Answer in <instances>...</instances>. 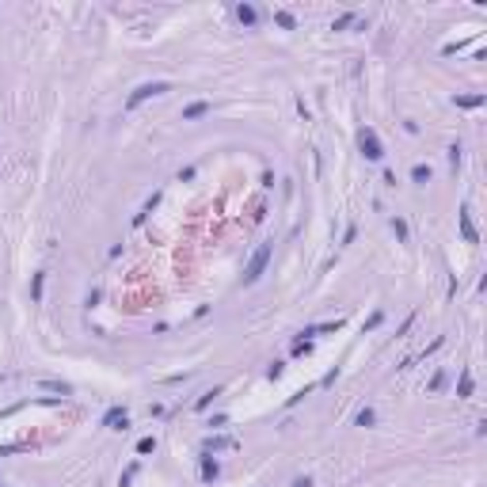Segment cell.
<instances>
[{
  "mask_svg": "<svg viewBox=\"0 0 487 487\" xmlns=\"http://www.w3.org/2000/svg\"><path fill=\"white\" fill-rule=\"evenodd\" d=\"M267 259H271V244H263L255 255H251V263H247V271H244V282L247 286H255L259 278H263V267H267Z\"/></svg>",
  "mask_w": 487,
  "mask_h": 487,
  "instance_id": "cell-1",
  "label": "cell"
},
{
  "mask_svg": "<svg viewBox=\"0 0 487 487\" xmlns=\"http://www.w3.org/2000/svg\"><path fill=\"white\" fill-rule=\"evenodd\" d=\"M164 91H168V84H164V80H160V84H141L137 91H133V95H129V103H126V107H137L141 99H149V95H164Z\"/></svg>",
  "mask_w": 487,
  "mask_h": 487,
  "instance_id": "cell-2",
  "label": "cell"
},
{
  "mask_svg": "<svg viewBox=\"0 0 487 487\" xmlns=\"http://www.w3.org/2000/svg\"><path fill=\"white\" fill-rule=\"evenodd\" d=\"M362 152H365L369 160H381V141H377V133H373V129H365V133H362Z\"/></svg>",
  "mask_w": 487,
  "mask_h": 487,
  "instance_id": "cell-3",
  "label": "cell"
},
{
  "mask_svg": "<svg viewBox=\"0 0 487 487\" xmlns=\"http://www.w3.org/2000/svg\"><path fill=\"white\" fill-rule=\"evenodd\" d=\"M126 423H129V415L122 411V407H111L107 419H103V426H111V430H126Z\"/></svg>",
  "mask_w": 487,
  "mask_h": 487,
  "instance_id": "cell-4",
  "label": "cell"
},
{
  "mask_svg": "<svg viewBox=\"0 0 487 487\" xmlns=\"http://www.w3.org/2000/svg\"><path fill=\"white\" fill-rule=\"evenodd\" d=\"M206 111H210V103H190V107L183 111V118H202Z\"/></svg>",
  "mask_w": 487,
  "mask_h": 487,
  "instance_id": "cell-5",
  "label": "cell"
},
{
  "mask_svg": "<svg viewBox=\"0 0 487 487\" xmlns=\"http://www.w3.org/2000/svg\"><path fill=\"white\" fill-rule=\"evenodd\" d=\"M460 232H464L468 244H476V229H472V221H468V213H460Z\"/></svg>",
  "mask_w": 487,
  "mask_h": 487,
  "instance_id": "cell-6",
  "label": "cell"
},
{
  "mask_svg": "<svg viewBox=\"0 0 487 487\" xmlns=\"http://www.w3.org/2000/svg\"><path fill=\"white\" fill-rule=\"evenodd\" d=\"M411 179H415V183H426V179H430V168H423V164H415V172H411Z\"/></svg>",
  "mask_w": 487,
  "mask_h": 487,
  "instance_id": "cell-7",
  "label": "cell"
},
{
  "mask_svg": "<svg viewBox=\"0 0 487 487\" xmlns=\"http://www.w3.org/2000/svg\"><path fill=\"white\" fill-rule=\"evenodd\" d=\"M30 297H34V301L42 297V274H34V282H30Z\"/></svg>",
  "mask_w": 487,
  "mask_h": 487,
  "instance_id": "cell-8",
  "label": "cell"
},
{
  "mask_svg": "<svg viewBox=\"0 0 487 487\" xmlns=\"http://www.w3.org/2000/svg\"><path fill=\"white\" fill-rule=\"evenodd\" d=\"M472 392V373H460V396H468Z\"/></svg>",
  "mask_w": 487,
  "mask_h": 487,
  "instance_id": "cell-9",
  "label": "cell"
},
{
  "mask_svg": "<svg viewBox=\"0 0 487 487\" xmlns=\"http://www.w3.org/2000/svg\"><path fill=\"white\" fill-rule=\"evenodd\" d=\"M152 449H156V442H152V438H141V442H137V453H152Z\"/></svg>",
  "mask_w": 487,
  "mask_h": 487,
  "instance_id": "cell-10",
  "label": "cell"
},
{
  "mask_svg": "<svg viewBox=\"0 0 487 487\" xmlns=\"http://www.w3.org/2000/svg\"><path fill=\"white\" fill-rule=\"evenodd\" d=\"M202 476H206V480H213V476H217V464H213V460H206V464H202Z\"/></svg>",
  "mask_w": 487,
  "mask_h": 487,
  "instance_id": "cell-11",
  "label": "cell"
},
{
  "mask_svg": "<svg viewBox=\"0 0 487 487\" xmlns=\"http://www.w3.org/2000/svg\"><path fill=\"white\" fill-rule=\"evenodd\" d=\"M369 423H373V411H369V407H365V411H358V426H369Z\"/></svg>",
  "mask_w": 487,
  "mask_h": 487,
  "instance_id": "cell-12",
  "label": "cell"
},
{
  "mask_svg": "<svg viewBox=\"0 0 487 487\" xmlns=\"http://www.w3.org/2000/svg\"><path fill=\"white\" fill-rule=\"evenodd\" d=\"M293 487H312V480L304 476V480H293Z\"/></svg>",
  "mask_w": 487,
  "mask_h": 487,
  "instance_id": "cell-13",
  "label": "cell"
}]
</instances>
